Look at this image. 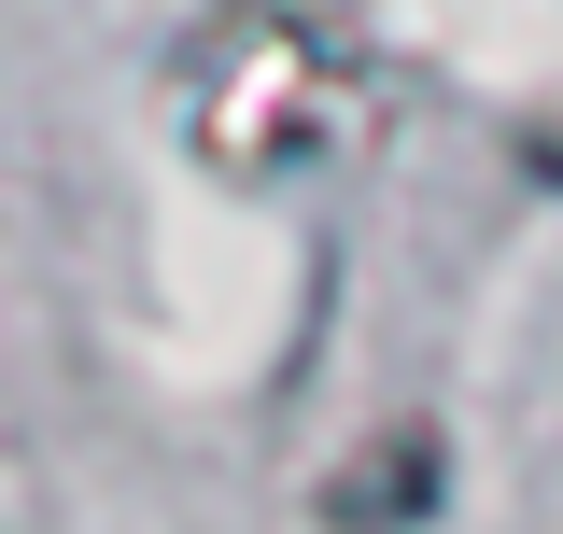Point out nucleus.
Listing matches in <instances>:
<instances>
[{
    "mask_svg": "<svg viewBox=\"0 0 563 534\" xmlns=\"http://www.w3.org/2000/svg\"><path fill=\"white\" fill-rule=\"evenodd\" d=\"M422 507H437V436H380V465L366 478H324V521L339 534H395V521H422Z\"/></svg>",
    "mask_w": 563,
    "mask_h": 534,
    "instance_id": "obj_1",
    "label": "nucleus"
}]
</instances>
